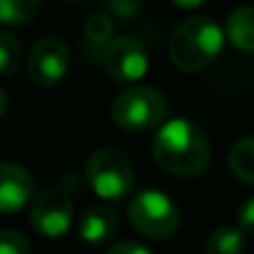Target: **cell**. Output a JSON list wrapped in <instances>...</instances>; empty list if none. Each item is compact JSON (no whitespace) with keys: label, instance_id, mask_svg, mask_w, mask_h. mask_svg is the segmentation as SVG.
<instances>
[{"label":"cell","instance_id":"ffe728a7","mask_svg":"<svg viewBox=\"0 0 254 254\" xmlns=\"http://www.w3.org/2000/svg\"><path fill=\"white\" fill-rule=\"evenodd\" d=\"M105 254H149V250L136 241H121L116 246H112Z\"/></svg>","mask_w":254,"mask_h":254},{"label":"cell","instance_id":"277c9868","mask_svg":"<svg viewBox=\"0 0 254 254\" xmlns=\"http://www.w3.org/2000/svg\"><path fill=\"white\" fill-rule=\"evenodd\" d=\"M87 181L105 201H119L134 188V165L123 149L101 147L87 158Z\"/></svg>","mask_w":254,"mask_h":254},{"label":"cell","instance_id":"7c38bea8","mask_svg":"<svg viewBox=\"0 0 254 254\" xmlns=\"http://www.w3.org/2000/svg\"><path fill=\"white\" fill-rule=\"evenodd\" d=\"M228 165L241 183L254 185V136H246L232 145L228 154Z\"/></svg>","mask_w":254,"mask_h":254},{"label":"cell","instance_id":"4fadbf2b","mask_svg":"<svg viewBox=\"0 0 254 254\" xmlns=\"http://www.w3.org/2000/svg\"><path fill=\"white\" fill-rule=\"evenodd\" d=\"M243 232L234 225H221L205 241V254H243Z\"/></svg>","mask_w":254,"mask_h":254},{"label":"cell","instance_id":"2e32d148","mask_svg":"<svg viewBox=\"0 0 254 254\" xmlns=\"http://www.w3.org/2000/svg\"><path fill=\"white\" fill-rule=\"evenodd\" d=\"M85 36L94 47H107L114 36V22L107 13H92L85 20Z\"/></svg>","mask_w":254,"mask_h":254},{"label":"cell","instance_id":"e0dca14e","mask_svg":"<svg viewBox=\"0 0 254 254\" xmlns=\"http://www.w3.org/2000/svg\"><path fill=\"white\" fill-rule=\"evenodd\" d=\"M0 254H31V246L18 230H0Z\"/></svg>","mask_w":254,"mask_h":254},{"label":"cell","instance_id":"7402d4cb","mask_svg":"<svg viewBox=\"0 0 254 254\" xmlns=\"http://www.w3.org/2000/svg\"><path fill=\"white\" fill-rule=\"evenodd\" d=\"M7 105H9L7 94H4V89H0V119H2L4 112H7Z\"/></svg>","mask_w":254,"mask_h":254},{"label":"cell","instance_id":"30bf717a","mask_svg":"<svg viewBox=\"0 0 254 254\" xmlns=\"http://www.w3.org/2000/svg\"><path fill=\"white\" fill-rule=\"evenodd\" d=\"M119 232V214L110 205H92L83 212L78 234L89 246H103Z\"/></svg>","mask_w":254,"mask_h":254},{"label":"cell","instance_id":"3957f363","mask_svg":"<svg viewBox=\"0 0 254 254\" xmlns=\"http://www.w3.org/2000/svg\"><path fill=\"white\" fill-rule=\"evenodd\" d=\"M167 110H170L167 101L158 89L149 85H134L114 98L110 114L116 127L131 134H140L161 125L167 116Z\"/></svg>","mask_w":254,"mask_h":254},{"label":"cell","instance_id":"d6986e66","mask_svg":"<svg viewBox=\"0 0 254 254\" xmlns=\"http://www.w3.org/2000/svg\"><path fill=\"white\" fill-rule=\"evenodd\" d=\"M239 230L248 237H254V196L248 198L239 210Z\"/></svg>","mask_w":254,"mask_h":254},{"label":"cell","instance_id":"ba28073f","mask_svg":"<svg viewBox=\"0 0 254 254\" xmlns=\"http://www.w3.org/2000/svg\"><path fill=\"white\" fill-rule=\"evenodd\" d=\"M27 69H29V78L38 87L58 85L69 69V49L65 40H61L58 36H43L31 47Z\"/></svg>","mask_w":254,"mask_h":254},{"label":"cell","instance_id":"44dd1931","mask_svg":"<svg viewBox=\"0 0 254 254\" xmlns=\"http://www.w3.org/2000/svg\"><path fill=\"white\" fill-rule=\"evenodd\" d=\"M174 4H179V7H183V9H194V7H201L205 0H172Z\"/></svg>","mask_w":254,"mask_h":254},{"label":"cell","instance_id":"9c48e42d","mask_svg":"<svg viewBox=\"0 0 254 254\" xmlns=\"http://www.w3.org/2000/svg\"><path fill=\"white\" fill-rule=\"evenodd\" d=\"M34 194V176L16 163H0V214L18 212Z\"/></svg>","mask_w":254,"mask_h":254},{"label":"cell","instance_id":"603a6c76","mask_svg":"<svg viewBox=\"0 0 254 254\" xmlns=\"http://www.w3.org/2000/svg\"><path fill=\"white\" fill-rule=\"evenodd\" d=\"M69 2H85V0H69Z\"/></svg>","mask_w":254,"mask_h":254},{"label":"cell","instance_id":"8fae6325","mask_svg":"<svg viewBox=\"0 0 254 254\" xmlns=\"http://www.w3.org/2000/svg\"><path fill=\"white\" fill-rule=\"evenodd\" d=\"M228 38L239 52L254 54V7H237L228 16Z\"/></svg>","mask_w":254,"mask_h":254},{"label":"cell","instance_id":"8992f818","mask_svg":"<svg viewBox=\"0 0 254 254\" xmlns=\"http://www.w3.org/2000/svg\"><path fill=\"white\" fill-rule=\"evenodd\" d=\"M71 214H74V205H71V196L67 194V190L47 188L36 194L29 219L36 232L49 239H58L69 230Z\"/></svg>","mask_w":254,"mask_h":254},{"label":"cell","instance_id":"5b68a950","mask_svg":"<svg viewBox=\"0 0 254 254\" xmlns=\"http://www.w3.org/2000/svg\"><path fill=\"white\" fill-rule=\"evenodd\" d=\"M129 223L147 239H170L179 230V207L158 190H143L129 203Z\"/></svg>","mask_w":254,"mask_h":254},{"label":"cell","instance_id":"9a60e30c","mask_svg":"<svg viewBox=\"0 0 254 254\" xmlns=\"http://www.w3.org/2000/svg\"><path fill=\"white\" fill-rule=\"evenodd\" d=\"M22 65V47L20 40L11 31H0V74L11 76Z\"/></svg>","mask_w":254,"mask_h":254},{"label":"cell","instance_id":"6da1fadb","mask_svg":"<svg viewBox=\"0 0 254 254\" xmlns=\"http://www.w3.org/2000/svg\"><path fill=\"white\" fill-rule=\"evenodd\" d=\"M152 154L158 167L174 176H198L207 170L212 149L207 136L188 119L167 121L152 143Z\"/></svg>","mask_w":254,"mask_h":254},{"label":"cell","instance_id":"5bb4252c","mask_svg":"<svg viewBox=\"0 0 254 254\" xmlns=\"http://www.w3.org/2000/svg\"><path fill=\"white\" fill-rule=\"evenodd\" d=\"M40 0H0V22L4 25H25L36 18Z\"/></svg>","mask_w":254,"mask_h":254},{"label":"cell","instance_id":"52a82bcc","mask_svg":"<svg viewBox=\"0 0 254 254\" xmlns=\"http://www.w3.org/2000/svg\"><path fill=\"white\" fill-rule=\"evenodd\" d=\"M147 52L134 36H119L103 52V67L116 83H136L147 71Z\"/></svg>","mask_w":254,"mask_h":254},{"label":"cell","instance_id":"ac0fdd59","mask_svg":"<svg viewBox=\"0 0 254 254\" xmlns=\"http://www.w3.org/2000/svg\"><path fill=\"white\" fill-rule=\"evenodd\" d=\"M107 11L119 20H134L143 11V0H105Z\"/></svg>","mask_w":254,"mask_h":254},{"label":"cell","instance_id":"7a4b0ae2","mask_svg":"<svg viewBox=\"0 0 254 254\" xmlns=\"http://www.w3.org/2000/svg\"><path fill=\"white\" fill-rule=\"evenodd\" d=\"M223 31L203 16L183 20L170 38V58L181 71H203L223 52Z\"/></svg>","mask_w":254,"mask_h":254}]
</instances>
